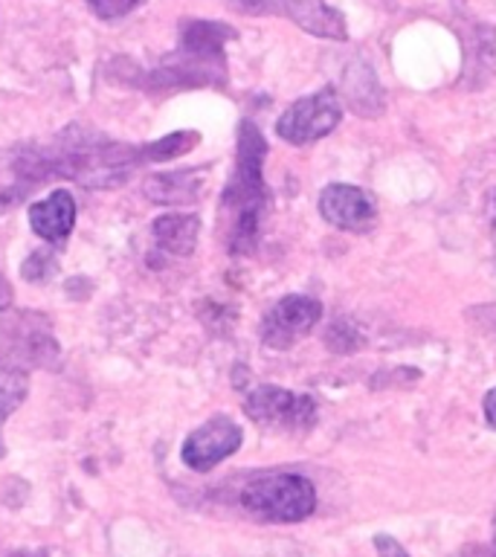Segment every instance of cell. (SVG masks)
<instances>
[{
	"instance_id": "cell-22",
	"label": "cell",
	"mask_w": 496,
	"mask_h": 557,
	"mask_svg": "<svg viewBox=\"0 0 496 557\" xmlns=\"http://www.w3.org/2000/svg\"><path fill=\"white\" fill-rule=\"evenodd\" d=\"M482 407H485V418H487V424L494 426L496 430V386L491 392H487L485 395V404H482Z\"/></svg>"
},
{
	"instance_id": "cell-14",
	"label": "cell",
	"mask_w": 496,
	"mask_h": 557,
	"mask_svg": "<svg viewBox=\"0 0 496 557\" xmlns=\"http://www.w3.org/2000/svg\"><path fill=\"white\" fill-rule=\"evenodd\" d=\"M151 235L165 256H191L200 235V218L191 212H169L151 224Z\"/></svg>"
},
{
	"instance_id": "cell-2",
	"label": "cell",
	"mask_w": 496,
	"mask_h": 557,
	"mask_svg": "<svg viewBox=\"0 0 496 557\" xmlns=\"http://www.w3.org/2000/svg\"><path fill=\"white\" fill-rule=\"evenodd\" d=\"M268 157V143L259 125L252 120H244L238 125V154H235V172L230 177L221 198V207L233 224H230V238L226 247L233 256H250L259 247L261 238V215L268 207V189H264V165Z\"/></svg>"
},
{
	"instance_id": "cell-6",
	"label": "cell",
	"mask_w": 496,
	"mask_h": 557,
	"mask_svg": "<svg viewBox=\"0 0 496 557\" xmlns=\"http://www.w3.org/2000/svg\"><path fill=\"white\" fill-rule=\"evenodd\" d=\"M235 9L252 17H287L290 24L325 41L348 38L346 15L325 0H235Z\"/></svg>"
},
{
	"instance_id": "cell-26",
	"label": "cell",
	"mask_w": 496,
	"mask_h": 557,
	"mask_svg": "<svg viewBox=\"0 0 496 557\" xmlns=\"http://www.w3.org/2000/svg\"><path fill=\"white\" fill-rule=\"evenodd\" d=\"M15 557H44L41 552H38V555H15Z\"/></svg>"
},
{
	"instance_id": "cell-20",
	"label": "cell",
	"mask_w": 496,
	"mask_h": 557,
	"mask_svg": "<svg viewBox=\"0 0 496 557\" xmlns=\"http://www.w3.org/2000/svg\"><path fill=\"white\" fill-rule=\"evenodd\" d=\"M90 12L102 21H120V17L131 15L134 9L142 7L146 0H85Z\"/></svg>"
},
{
	"instance_id": "cell-17",
	"label": "cell",
	"mask_w": 496,
	"mask_h": 557,
	"mask_svg": "<svg viewBox=\"0 0 496 557\" xmlns=\"http://www.w3.org/2000/svg\"><path fill=\"white\" fill-rule=\"evenodd\" d=\"M26 392H29V381H26V374L0 372V459L7 456V444H3V424H7V418L12 416V412H15L21 404H24Z\"/></svg>"
},
{
	"instance_id": "cell-23",
	"label": "cell",
	"mask_w": 496,
	"mask_h": 557,
	"mask_svg": "<svg viewBox=\"0 0 496 557\" xmlns=\"http://www.w3.org/2000/svg\"><path fill=\"white\" fill-rule=\"evenodd\" d=\"M9 305H12V287H9L3 270H0V311H7Z\"/></svg>"
},
{
	"instance_id": "cell-11",
	"label": "cell",
	"mask_w": 496,
	"mask_h": 557,
	"mask_svg": "<svg viewBox=\"0 0 496 557\" xmlns=\"http://www.w3.org/2000/svg\"><path fill=\"white\" fill-rule=\"evenodd\" d=\"M320 215L346 233H372L377 224L374 198L351 183H331L320 195Z\"/></svg>"
},
{
	"instance_id": "cell-21",
	"label": "cell",
	"mask_w": 496,
	"mask_h": 557,
	"mask_svg": "<svg viewBox=\"0 0 496 557\" xmlns=\"http://www.w3.org/2000/svg\"><path fill=\"white\" fill-rule=\"evenodd\" d=\"M374 548H377V557H409V552L400 546L398 540L389 537V534H374Z\"/></svg>"
},
{
	"instance_id": "cell-10",
	"label": "cell",
	"mask_w": 496,
	"mask_h": 557,
	"mask_svg": "<svg viewBox=\"0 0 496 557\" xmlns=\"http://www.w3.org/2000/svg\"><path fill=\"white\" fill-rule=\"evenodd\" d=\"M244 433L241 426L235 424L233 418L215 416L209 418L207 424H200L198 430H191L189 438L183 442L181 459L186 468L207 473L224 459H230L233 453L241 450Z\"/></svg>"
},
{
	"instance_id": "cell-4",
	"label": "cell",
	"mask_w": 496,
	"mask_h": 557,
	"mask_svg": "<svg viewBox=\"0 0 496 557\" xmlns=\"http://www.w3.org/2000/svg\"><path fill=\"white\" fill-rule=\"evenodd\" d=\"M244 511L268 522H299L317 508V491L299 473H270L241 491Z\"/></svg>"
},
{
	"instance_id": "cell-27",
	"label": "cell",
	"mask_w": 496,
	"mask_h": 557,
	"mask_svg": "<svg viewBox=\"0 0 496 557\" xmlns=\"http://www.w3.org/2000/svg\"><path fill=\"white\" fill-rule=\"evenodd\" d=\"M494 548H496V517H494Z\"/></svg>"
},
{
	"instance_id": "cell-24",
	"label": "cell",
	"mask_w": 496,
	"mask_h": 557,
	"mask_svg": "<svg viewBox=\"0 0 496 557\" xmlns=\"http://www.w3.org/2000/svg\"><path fill=\"white\" fill-rule=\"evenodd\" d=\"M482 317H491V320H485V325H494V334H496V308H485V311H479Z\"/></svg>"
},
{
	"instance_id": "cell-1",
	"label": "cell",
	"mask_w": 496,
	"mask_h": 557,
	"mask_svg": "<svg viewBox=\"0 0 496 557\" xmlns=\"http://www.w3.org/2000/svg\"><path fill=\"white\" fill-rule=\"evenodd\" d=\"M139 165H146L142 146H128L99 137L82 125H70L44 146L24 148L15 160V172L26 191L41 181H76L87 189H116Z\"/></svg>"
},
{
	"instance_id": "cell-9",
	"label": "cell",
	"mask_w": 496,
	"mask_h": 557,
	"mask_svg": "<svg viewBox=\"0 0 496 557\" xmlns=\"http://www.w3.org/2000/svg\"><path fill=\"white\" fill-rule=\"evenodd\" d=\"M322 320V302L313 296L290 294L282 296L276 305H270V311L261 317V339L264 346L285 351L294 343L311 334V329Z\"/></svg>"
},
{
	"instance_id": "cell-13",
	"label": "cell",
	"mask_w": 496,
	"mask_h": 557,
	"mask_svg": "<svg viewBox=\"0 0 496 557\" xmlns=\"http://www.w3.org/2000/svg\"><path fill=\"white\" fill-rule=\"evenodd\" d=\"M207 165L203 169H183V172H160L146 177L142 191L148 200H154L160 207H189L200 198L203 191V177H207Z\"/></svg>"
},
{
	"instance_id": "cell-5",
	"label": "cell",
	"mask_w": 496,
	"mask_h": 557,
	"mask_svg": "<svg viewBox=\"0 0 496 557\" xmlns=\"http://www.w3.org/2000/svg\"><path fill=\"white\" fill-rule=\"evenodd\" d=\"M131 85L142 90H189V87H224L226 59H207L195 52L177 50L165 55L157 67L134 73Z\"/></svg>"
},
{
	"instance_id": "cell-25",
	"label": "cell",
	"mask_w": 496,
	"mask_h": 557,
	"mask_svg": "<svg viewBox=\"0 0 496 557\" xmlns=\"http://www.w3.org/2000/svg\"><path fill=\"white\" fill-rule=\"evenodd\" d=\"M494 233H496V195H494Z\"/></svg>"
},
{
	"instance_id": "cell-12",
	"label": "cell",
	"mask_w": 496,
	"mask_h": 557,
	"mask_svg": "<svg viewBox=\"0 0 496 557\" xmlns=\"http://www.w3.org/2000/svg\"><path fill=\"white\" fill-rule=\"evenodd\" d=\"M29 226L44 242H67L73 226H76V200H73V195L67 189H55L50 198L29 207Z\"/></svg>"
},
{
	"instance_id": "cell-7",
	"label": "cell",
	"mask_w": 496,
	"mask_h": 557,
	"mask_svg": "<svg viewBox=\"0 0 496 557\" xmlns=\"http://www.w3.org/2000/svg\"><path fill=\"white\" fill-rule=\"evenodd\" d=\"M343 120V104L334 87H322L317 94L302 96L287 108L276 122V134L290 146H308L328 137Z\"/></svg>"
},
{
	"instance_id": "cell-19",
	"label": "cell",
	"mask_w": 496,
	"mask_h": 557,
	"mask_svg": "<svg viewBox=\"0 0 496 557\" xmlns=\"http://www.w3.org/2000/svg\"><path fill=\"white\" fill-rule=\"evenodd\" d=\"M59 270V261H55V252L50 250H35L29 259L24 261V268H21V273H24L26 282H47V278L52 276Z\"/></svg>"
},
{
	"instance_id": "cell-16",
	"label": "cell",
	"mask_w": 496,
	"mask_h": 557,
	"mask_svg": "<svg viewBox=\"0 0 496 557\" xmlns=\"http://www.w3.org/2000/svg\"><path fill=\"white\" fill-rule=\"evenodd\" d=\"M198 139H200L198 131H174V134L154 139V143H142L146 165L148 163H169V160H177V157L189 154L191 148L198 146Z\"/></svg>"
},
{
	"instance_id": "cell-15",
	"label": "cell",
	"mask_w": 496,
	"mask_h": 557,
	"mask_svg": "<svg viewBox=\"0 0 496 557\" xmlns=\"http://www.w3.org/2000/svg\"><path fill=\"white\" fill-rule=\"evenodd\" d=\"M233 38H238V33L221 21H183L177 47L195 55H207V59H226L224 47Z\"/></svg>"
},
{
	"instance_id": "cell-8",
	"label": "cell",
	"mask_w": 496,
	"mask_h": 557,
	"mask_svg": "<svg viewBox=\"0 0 496 557\" xmlns=\"http://www.w3.org/2000/svg\"><path fill=\"white\" fill-rule=\"evenodd\" d=\"M244 412L264 426L278 430H308L317 418L311 395L282 389V386H252L244 395Z\"/></svg>"
},
{
	"instance_id": "cell-3",
	"label": "cell",
	"mask_w": 496,
	"mask_h": 557,
	"mask_svg": "<svg viewBox=\"0 0 496 557\" xmlns=\"http://www.w3.org/2000/svg\"><path fill=\"white\" fill-rule=\"evenodd\" d=\"M59 360V339L52 337V325L44 313L0 311V372L55 369Z\"/></svg>"
},
{
	"instance_id": "cell-18",
	"label": "cell",
	"mask_w": 496,
	"mask_h": 557,
	"mask_svg": "<svg viewBox=\"0 0 496 557\" xmlns=\"http://www.w3.org/2000/svg\"><path fill=\"white\" fill-rule=\"evenodd\" d=\"M328 346L331 351H339V355H346V351H357V348L363 346V334L357 329L355 322L348 320H337L328 329Z\"/></svg>"
}]
</instances>
